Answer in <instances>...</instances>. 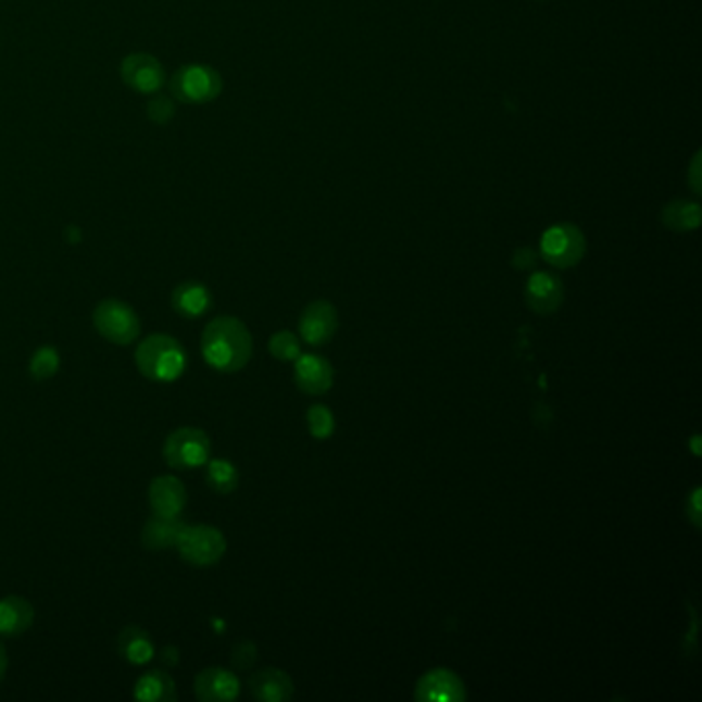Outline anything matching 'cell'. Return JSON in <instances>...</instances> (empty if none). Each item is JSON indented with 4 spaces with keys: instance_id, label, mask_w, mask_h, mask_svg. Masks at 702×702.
Listing matches in <instances>:
<instances>
[{
    "instance_id": "6da1fadb",
    "label": "cell",
    "mask_w": 702,
    "mask_h": 702,
    "mask_svg": "<svg viewBox=\"0 0 702 702\" xmlns=\"http://www.w3.org/2000/svg\"><path fill=\"white\" fill-rule=\"evenodd\" d=\"M252 334L246 324L231 315L215 317L202 333V356L221 373L241 371L252 359Z\"/></svg>"
},
{
    "instance_id": "7a4b0ae2",
    "label": "cell",
    "mask_w": 702,
    "mask_h": 702,
    "mask_svg": "<svg viewBox=\"0 0 702 702\" xmlns=\"http://www.w3.org/2000/svg\"><path fill=\"white\" fill-rule=\"evenodd\" d=\"M135 361L147 379L174 381L186 369V351L174 336L153 334L138 344Z\"/></svg>"
},
{
    "instance_id": "3957f363",
    "label": "cell",
    "mask_w": 702,
    "mask_h": 702,
    "mask_svg": "<svg viewBox=\"0 0 702 702\" xmlns=\"http://www.w3.org/2000/svg\"><path fill=\"white\" fill-rule=\"evenodd\" d=\"M586 252V235L573 223L552 225L540 239V255L550 266L561 271L577 266L584 260Z\"/></svg>"
},
{
    "instance_id": "277c9868",
    "label": "cell",
    "mask_w": 702,
    "mask_h": 702,
    "mask_svg": "<svg viewBox=\"0 0 702 702\" xmlns=\"http://www.w3.org/2000/svg\"><path fill=\"white\" fill-rule=\"evenodd\" d=\"M172 96L184 103H209L223 91V78L209 64H188L177 68L170 80Z\"/></svg>"
},
{
    "instance_id": "5b68a950",
    "label": "cell",
    "mask_w": 702,
    "mask_h": 702,
    "mask_svg": "<svg viewBox=\"0 0 702 702\" xmlns=\"http://www.w3.org/2000/svg\"><path fill=\"white\" fill-rule=\"evenodd\" d=\"M163 460L174 469H195L211 460V439L204 430L181 427L163 443Z\"/></svg>"
},
{
    "instance_id": "8992f818",
    "label": "cell",
    "mask_w": 702,
    "mask_h": 702,
    "mask_svg": "<svg viewBox=\"0 0 702 702\" xmlns=\"http://www.w3.org/2000/svg\"><path fill=\"white\" fill-rule=\"evenodd\" d=\"M93 324L108 342L122 347L135 342L140 333L137 312L117 299H105L99 303L93 312Z\"/></svg>"
},
{
    "instance_id": "52a82bcc",
    "label": "cell",
    "mask_w": 702,
    "mask_h": 702,
    "mask_svg": "<svg viewBox=\"0 0 702 702\" xmlns=\"http://www.w3.org/2000/svg\"><path fill=\"white\" fill-rule=\"evenodd\" d=\"M179 556L195 566L218 563L227 550V540L221 529L213 526H186L177 540Z\"/></svg>"
},
{
    "instance_id": "ba28073f",
    "label": "cell",
    "mask_w": 702,
    "mask_h": 702,
    "mask_svg": "<svg viewBox=\"0 0 702 702\" xmlns=\"http://www.w3.org/2000/svg\"><path fill=\"white\" fill-rule=\"evenodd\" d=\"M120 73L130 89H135L138 93H145V96L161 91L165 85L163 64L155 57L145 54V52L128 54L126 59L122 60Z\"/></svg>"
},
{
    "instance_id": "9c48e42d",
    "label": "cell",
    "mask_w": 702,
    "mask_h": 702,
    "mask_svg": "<svg viewBox=\"0 0 702 702\" xmlns=\"http://www.w3.org/2000/svg\"><path fill=\"white\" fill-rule=\"evenodd\" d=\"M414 697L423 702H464L468 694L457 674L448 667H435L418 680Z\"/></svg>"
},
{
    "instance_id": "30bf717a",
    "label": "cell",
    "mask_w": 702,
    "mask_h": 702,
    "mask_svg": "<svg viewBox=\"0 0 702 702\" xmlns=\"http://www.w3.org/2000/svg\"><path fill=\"white\" fill-rule=\"evenodd\" d=\"M565 299V287L559 276L550 273H534L526 285L527 308L538 315L559 312Z\"/></svg>"
},
{
    "instance_id": "8fae6325",
    "label": "cell",
    "mask_w": 702,
    "mask_h": 702,
    "mask_svg": "<svg viewBox=\"0 0 702 702\" xmlns=\"http://www.w3.org/2000/svg\"><path fill=\"white\" fill-rule=\"evenodd\" d=\"M299 330L305 342L313 347L326 344L333 340L334 334L338 330V313L330 301H315L305 308V312L299 319Z\"/></svg>"
},
{
    "instance_id": "7c38bea8",
    "label": "cell",
    "mask_w": 702,
    "mask_h": 702,
    "mask_svg": "<svg viewBox=\"0 0 702 702\" xmlns=\"http://www.w3.org/2000/svg\"><path fill=\"white\" fill-rule=\"evenodd\" d=\"M239 680L225 667H206L195 680V694L202 702H229L239 697Z\"/></svg>"
},
{
    "instance_id": "4fadbf2b",
    "label": "cell",
    "mask_w": 702,
    "mask_h": 702,
    "mask_svg": "<svg viewBox=\"0 0 702 702\" xmlns=\"http://www.w3.org/2000/svg\"><path fill=\"white\" fill-rule=\"evenodd\" d=\"M294 381L299 390L310 396H322L333 388V367L317 354H299L294 359Z\"/></svg>"
},
{
    "instance_id": "5bb4252c",
    "label": "cell",
    "mask_w": 702,
    "mask_h": 702,
    "mask_svg": "<svg viewBox=\"0 0 702 702\" xmlns=\"http://www.w3.org/2000/svg\"><path fill=\"white\" fill-rule=\"evenodd\" d=\"M149 503L155 515L179 517L186 507V487L176 476H159L149 487Z\"/></svg>"
},
{
    "instance_id": "9a60e30c",
    "label": "cell",
    "mask_w": 702,
    "mask_h": 702,
    "mask_svg": "<svg viewBox=\"0 0 702 702\" xmlns=\"http://www.w3.org/2000/svg\"><path fill=\"white\" fill-rule=\"evenodd\" d=\"M250 690L254 699L262 702H285L293 699L294 686L291 676L283 669L266 667L250 678Z\"/></svg>"
},
{
    "instance_id": "2e32d148",
    "label": "cell",
    "mask_w": 702,
    "mask_h": 702,
    "mask_svg": "<svg viewBox=\"0 0 702 702\" xmlns=\"http://www.w3.org/2000/svg\"><path fill=\"white\" fill-rule=\"evenodd\" d=\"M186 524L179 517H165L155 515L142 527V547L147 550H167L177 547V540L181 536Z\"/></svg>"
},
{
    "instance_id": "e0dca14e",
    "label": "cell",
    "mask_w": 702,
    "mask_h": 702,
    "mask_svg": "<svg viewBox=\"0 0 702 702\" xmlns=\"http://www.w3.org/2000/svg\"><path fill=\"white\" fill-rule=\"evenodd\" d=\"M34 618H36L34 605L25 598L9 596L0 600V635L4 637L23 635L29 626L34 625Z\"/></svg>"
},
{
    "instance_id": "ac0fdd59",
    "label": "cell",
    "mask_w": 702,
    "mask_h": 702,
    "mask_svg": "<svg viewBox=\"0 0 702 702\" xmlns=\"http://www.w3.org/2000/svg\"><path fill=\"white\" fill-rule=\"evenodd\" d=\"M702 209L697 200H672L662 209V223L665 229L676 234H690L701 227Z\"/></svg>"
},
{
    "instance_id": "d6986e66",
    "label": "cell",
    "mask_w": 702,
    "mask_h": 702,
    "mask_svg": "<svg viewBox=\"0 0 702 702\" xmlns=\"http://www.w3.org/2000/svg\"><path fill=\"white\" fill-rule=\"evenodd\" d=\"M117 651L128 664L133 665L149 664L155 655L151 635L147 630H142L140 626H126L117 635Z\"/></svg>"
},
{
    "instance_id": "ffe728a7",
    "label": "cell",
    "mask_w": 702,
    "mask_h": 702,
    "mask_svg": "<svg viewBox=\"0 0 702 702\" xmlns=\"http://www.w3.org/2000/svg\"><path fill=\"white\" fill-rule=\"evenodd\" d=\"M172 303H174V310L181 317L195 319V317H200L202 313L209 312V308L213 303V297H211L209 289L204 285L188 280V283L177 285L176 291L172 294Z\"/></svg>"
},
{
    "instance_id": "44dd1931",
    "label": "cell",
    "mask_w": 702,
    "mask_h": 702,
    "mask_svg": "<svg viewBox=\"0 0 702 702\" xmlns=\"http://www.w3.org/2000/svg\"><path fill=\"white\" fill-rule=\"evenodd\" d=\"M135 699L145 702L177 701V688L174 678L163 669H151L138 678L135 686Z\"/></svg>"
},
{
    "instance_id": "7402d4cb",
    "label": "cell",
    "mask_w": 702,
    "mask_h": 702,
    "mask_svg": "<svg viewBox=\"0 0 702 702\" xmlns=\"http://www.w3.org/2000/svg\"><path fill=\"white\" fill-rule=\"evenodd\" d=\"M206 485L218 494H229L239 485V474L231 462L213 460L206 469Z\"/></svg>"
},
{
    "instance_id": "603a6c76",
    "label": "cell",
    "mask_w": 702,
    "mask_h": 702,
    "mask_svg": "<svg viewBox=\"0 0 702 702\" xmlns=\"http://www.w3.org/2000/svg\"><path fill=\"white\" fill-rule=\"evenodd\" d=\"M59 369L60 354L54 347H41V349L34 352V356L29 361V373L38 381H46V379L54 377Z\"/></svg>"
},
{
    "instance_id": "cb8c5ba5",
    "label": "cell",
    "mask_w": 702,
    "mask_h": 702,
    "mask_svg": "<svg viewBox=\"0 0 702 702\" xmlns=\"http://www.w3.org/2000/svg\"><path fill=\"white\" fill-rule=\"evenodd\" d=\"M268 349L273 352L274 359H278V361H294L301 354V344H299L297 336L293 333H287V330L274 334Z\"/></svg>"
},
{
    "instance_id": "d4e9b609",
    "label": "cell",
    "mask_w": 702,
    "mask_h": 702,
    "mask_svg": "<svg viewBox=\"0 0 702 702\" xmlns=\"http://www.w3.org/2000/svg\"><path fill=\"white\" fill-rule=\"evenodd\" d=\"M308 425L315 439H328L334 433L333 412L322 404H315L308 412Z\"/></svg>"
},
{
    "instance_id": "484cf974",
    "label": "cell",
    "mask_w": 702,
    "mask_h": 702,
    "mask_svg": "<svg viewBox=\"0 0 702 702\" xmlns=\"http://www.w3.org/2000/svg\"><path fill=\"white\" fill-rule=\"evenodd\" d=\"M147 116H149V120L156 122V124H167V122H172L174 116H176V103H174V99L161 96V98H155L153 101H149V105H147Z\"/></svg>"
},
{
    "instance_id": "4316f807",
    "label": "cell",
    "mask_w": 702,
    "mask_h": 702,
    "mask_svg": "<svg viewBox=\"0 0 702 702\" xmlns=\"http://www.w3.org/2000/svg\"><path fill=\"white\" fill-rule=\"evenodd\" d=\"M255 657H258V649L252 641L237 643L231 651V664L237 669H250L255 664Z\"/></svg>"
},
{
    "instance_id": "83f0119b",
    "label": "cell",
    "mask_w": 702,
    "mask_h": 702,
    "mask_svg": "<svg viewBox=\"0 0 702 702\" xmlns=\"http://www.w3.org/2000/svg\"><path fill=\"white\" fill-rule=\"evenodd\" d=\"M701 163H702L701 151H697V153H694V156H692V161H690V167H688V174H686V179H688V184H690V188H692V192H694V195L697 196L701 195L702 192Z\"/></svg>"
},
{
    "instance_id": "f1b7e54d",
    "label": "cell",
    "mask_w": 702,
    "mask_h": 702,
    "mask_svg": "<svg viewBox=\"0 0 702 702\" xmlns=\"http://www.w3.org/2000/svg\"><path fill=\"white\" fill-rule=\"evenodd\" d=\"M702 490L694 488V492L690 494V501L686 505V517L692 522V526L702 527V505H701Z\"/></svg>"
},
{
    "instance_id": "f546056e",
    "label": "cell",
    "mask_w": 702,
    "mask_h": 702,
    "mask_svg": "<svg viewBox=\"0 0 702 702\" xmlns=\"http://www.w3.org/2000/svg\"><path fill=\"white\" fill-rule=\"evenodd\" d=\"M534 262H536V252H534L531 248H522V250H517L515 255H513V266H515L517 271H527V268H531V266H534Z\"/></svg>"
},
{
    "instance_id": "4dcf8cb0",
    "label": "cell",
    "mask_w": 702,
    "mask_h": 702,
    "mask_svg": "<svg viewBox=\"0 0 702 702\" xmlns=\"http://www.w3.org/2000/svg\"><path fill=\"white\" fill-rule=\"evenodd\" d=\"M161 662L167 665V667H174V665H177V662H179V651H177V647H165V649L161 651Z\"/></svg>"
},
{
    "instance_id": "1f68e13d",
    "label": "cell",
    "mask_w": 702,
    "mask_h": 702,
    "mask_svg": "<svg viewBox=\"0 0 702 702\" xmlns=\"http://www.w3.org/2000/svg\"><path fill=\"white\" fill-rule=\"evenodd\" d=\"M7 665H9V660H7V651H4V647H2V643H0V682H2L4 674H7Z\"/></svg>"
},
{
    "instance_id": "d6a6232c",
    "label": "cell",
    "mask_w": 702,
    "mask_h": 702,
    "mask_svg": "<svg viewBox=\"0 0 702 702\" xmlns=\"http://www.w3.org/2000/svg\"><path fill=\"white\" fill-rule=\"evenodd\" d=\"M690 446H692L694 455L699 457V455H701V435H694V437H692V441H690Z\"/></svg>"
},
{
    "instance_id": "836d02e7",
    "label": "cell",
    "mask_w": 702,
    "mask_h": 702,
    "mask_svg": "<svg viewBox=\"0 0 702 702\" xmlns=\"http://www.w3.org/2000/svg\"><path fill=\"white\" fill-rule=\"evenodd\" d=\"M538 2H547V0H538Z\"/></svg>"
}]
</instances>
